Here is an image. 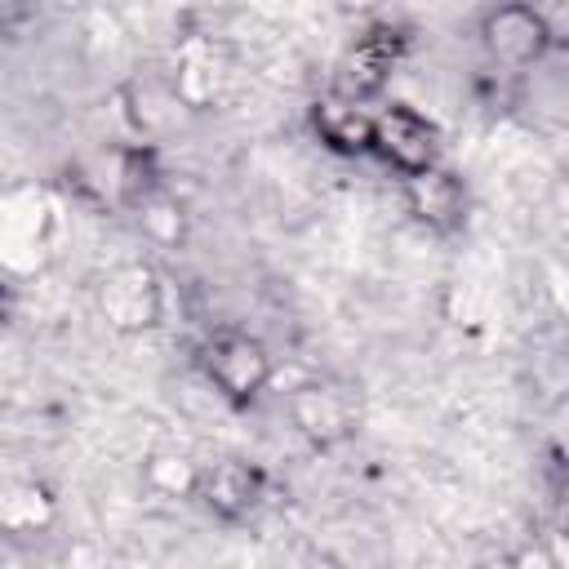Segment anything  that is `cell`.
Segmentation results:
<instances>
[{
  "label": "cell",
  "mask_w": 569,
  "mask_h": 569,
  "mask_svg": "<svg viewBox=\"0 0 569 569\" xmlns=\"http://www.w3.org/2000/svg\"><path fill=\"white\" fill-rule=\"evenodd\" d=\"M200 373L227 405H249L271 382V356L253 333L218 329L200 342Z\"/></svg>",
  "instance_id": "6da1fadb"
},
{
  "label": "cell",
  "mask_w": 569,
  "mask_h": 569,
  "mask_svg": "<svg viewBox=\"0 0 569 569\" xmlns=\"http://www.w3.org/2000/svg\"><path fill=\"white\" fill-rule=\"evenodd\" d=\"M405 49H409V36L400 31V27H391V22H378V27H369V31H360L356 40H351V49L342 53V62H338V76H333V89L329 93H338V98H347V102H369V98H378L382 93V84L391 80V71L400 67V58H405Z\"/></svg>",
  "instance_id": "7a4b0ae2"
},
{
  "label": "cell",
  "mask_w": 569,
  "mask_h": 569,
  "mask_svg": "<svg viewBox=\"0 0 569 569\" xmlns=\"http://www.w3.org/2000/svg\"><path fill=\"white\" fill-rule=\"evenodd\" d=\"M369 151L382 156L400 178H413L431 164H440V133L436 124L405 107V102H387L382 111H373V133H369Z\"/></svg>",
  "instance_id": "3957f363"
},
{
  "label": "cell",
  "mask_w": 569,
  "mask_h": 569,
  "mask_svg": "<svg viewBox=\"0 0 569 569\" xmlns=\"http://www.w3.org/2000/svg\"><path fill=\"white\" fill-rule=\"evenodd\" d=\"M53 244V200L36 187L0 200V262L9 271H31Z\"/></svg>",
  "instance_id": "277c9868"
},
{
  "label": "cell",
  "mask_w": 569,
  "mask_h": 569,
  "mask_svg": "<svg viewBox=\"0 0 569 569\" xmlns=\"http://www.w3.org/2000/svg\"><path fill=\"white\" fill-rule=\"evenodd\" d=\"M480 40H485L493 62L529 67V62H538L551 49L556 31H551L547 13L533 9V4H498V9H489L480 18Z\"/></svg>",
  "instance_id": "5b68a950"
},
{
  "label": "cell",
  "mask_w": 569,
  "mask_h": 569,
  "mask_svg": "<svg viewBox=\"0 0 569 569\" xmlns=\"http://www.w3.org/2000/svg\"><path fill=\"white\" fill-rule=\"evenodd\" d=\"M196 498L218 520L240 525V520H249L262 507V498H267V471L253 467V462H244V458H222L213 467H200Z\"/></svg>",
  "instance_id": "8992f818"
},
{
  "label": "cell",
  "mask_w": 569,
  "mask_h": 569,
  "mask_svg": "<svg viewBox=\"0 0 569 569\" xmlns=\"http://www.w3.org/2000/svg\"><path fill=\"white\" fill-rule=\"evenodd\" d=\"M98 302L116 329H124V333L151 329L160 320V280L147 262H124L102 280Z\"/></svg>",
  "instance_id": "52a82bcc"
},
{
  "label": "cell",
  "mask_w": 569,
  "mask_h": 569,
  "mask_svg": "<svg viewBox=\"0 0 569 569\" xmlns=\"http://www.w3.org/2000/svg\"><path fill=\"white\" fill-rule=\"evenodd\" d=\"M289 413H293L298 431L307 440H316V445H338L356 427V405L333 382H307V387H298L293 400H289Z\"/></svg>",
  "instance_id": "ba28073f"
},
{
  "label": "cell",
  "mask_w": 569,
  "mask_h": 569,
  "mask_svg": "<svg viewBox=\"0 0 569 569\" xmlns=\"http://www.w3.org/2000/svg\"><path fill=\"white\" fill-rule=\"evenodd\" d=\"M405 204H409V213L427 231H453L462 222L467 191H462V178L458 173H449L445 164H431V169L405 178Z\"/></svg>",
  "instance_id": "9c48e42d"
},
{
  "label": "cell",
  "mask_w": 569,
  "mask_h": 569,
  "mask_svg": "<svg viewBox=\"0 0 569 569\" xmlns=\"http://www.w3.org/2000/svg\"><path fill=\"white\" fill-rule=\"evenodd\" d=\"M311 129L316 138L338 151V156H365L369 151V133H373V111L360 102H347L338 93H325L311 107Z\"/></svg>",
  "instance_id": "30bf717a"
},
{
  "label": "cell",
  "mask_w": 569,
  "mask_h": 569,
  "mask_svg": "<svg viewBox=\"0 0 569 569\" xmlns=\"http://www.w3.org/2000/svg\"><path fill=\"white\" fill-rule=\"evenodd\" d=\"M147 480L160 489V493H191L196 498V480H200V467L182 453H156L147 462Z\"/></svg>",
  "instance_id": "8fae6325"
},
{
  "label": "cell",
  "mask_w": 569,
  "mask_h": 569,
  "mask_svg": "<svg viewBox=\"0 0 569 569\" xmlns=\"http://www.w3.org/2000/svg\"><path fill=\"white\" fill-rule=\"evenodd\" d=\"M4 320H9V289L0 284V325H4Z\"/></svg>",
  "instance_id": "7c38bea8"
}]
</instances>
